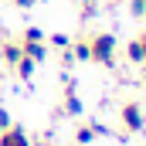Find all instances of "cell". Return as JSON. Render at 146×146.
I'll use <instances>...</instances> for the list:
<instances>
[{"label":"cell","mask_w":146,"mask_h":146,"mask_svg":"<svg viewBox=\"0 0 146 146\" xmlns=\"http://www.w3.org/2000/svg\"><path fill=\"white\" fill-rule=\"evenodd\" d=\"M14 72L21 75V78H34V72H37V61H34V58H27V54H24V58H21V61L14 65Z\"/></svg>","instance_id":"ba28073f"},{"label":"cell","mask_w":146,"mask_h":146,"mask_svg":"<svg viewBox=\"0 0 146 146\" xmlns=\"http://www.w3.org/2000/svg\"><path fill=\"white\" fill-rule=\"evenodd\" d=\"M126 58H129L133 65H143V48H139V41H136V37L126 44Z\"/></svg>","instance_id":"8fae6325"},{"label":"cell","mask_w":146,"mask_h":146,"mask_svg":"<svg viewBox=\"0 0 146 146\" xmlns=\"http://www.w3.org/2000/svg\"><path fill=\"white\" fill-rule=\"evenodd\" d=\"M115 3H119V0H115Z\"/></svg>","instance_id":"d6986e66"},{"label":"cell","mask_w":146,"mask_h":146,"mask_svg":"<svg viewBox=\"0 0 146 146\" xmlns=\"http://www.w3.org/2000/svg\"><path fill=\"white\" fill-rule=\"evenodd\" d=\"M44 37H48V34H44L41 27H27V31H24V37H21L24 54H27V58H34L37 65L48 58V44H44Z\"/></svg>","instance_id":"7a4b0ae2"},{"label":"cell","mask_w":146,"mask_h":146,"mask_svg":"<svg viewBox=\"0 0 146 146\" xmlns=\"http://www.w3.org/2000/svg\"><path fill=\"white\" fill-rule=\"evenodd\" d=\"M72 58L75 61H88V34L78 37V41H72Z\"/></svg>","instance_id":"30bf717a"},{"label":"cell","mask_w":146,"mask_h":146,"mask_svg":"<svg viewBox=\"0 0 146 146\" xmlns=\"http://www.w3.org/2000/svg\"><path fill=\"white\" fill-rule=\"evenodd\" d=\"M10 3H14V7H21V10H31V7L41 3V0H10Z\"/></svg>","instance_id":"4fadbf2b"},{"label":"cell","mask_w":146,"mask_h":146,"mask_svg":"<svg viewBox=\"0 0 146 146\" xmlns=\"http://www.w3.org/2000/svg\"><path fill=\"white\" fill-rule=\"evenodd\" d=\"M21 58H24V48H21V41H14V37H3V41H0V61H3L7 68H14Z\"/></svg>","instance_id":"5b68a950"},{"label":"cell","mask_w":146,"mask_h":146,"mask_svg":"<svg viewBox=\"0 0 146 146\" xmlns=\"http://www.w3.org/2000/svg\"><path fill=\"white\" fill-rule=\"evenodd\" d=\"M7 126H10V112H7V109H0V133H3Z\"/></svg>","instance_id":"5bb4252c"},{"label":"cell","mask_w":146,"mask_h":146,"mask_svg":"<svg viewBox=\"0 0 146 146\" xmlns=\"http://www.w3.org/2000/svg\"><path fill=\"white\" fill-rule=\"evenodd\" d=\"M109 129L102 126V122H82L78 126V133H75V146H88V143H95L99 136H106Z\"/></svg>","instance_id":"277c9868"},{"label":"cell","mask_w":146,"mask_h":146,"mask_svg":"<svg viewBox=\"0 0 146 146\" xmlns=\"http://www.w3.org/2000/svg\"><path fill=\"white\" fill-rule=\"evenodd\" d=\"M44 44L54 48V51H68V48H72V37H68V34H48V37H44Z\"/></svg>","instance_id":"9c48e42d"},{"label":"cell","mask_w":146,"mask_h":146,"mask_svg":"<svg viewBox=\"0 0 146 146\" xmlns=\"http://www.w3.org/2000/svg\"><path fill=\"white\" fill-rule=\"evenodd\" d=\"M119 122H122L126 133H143V129H146L143 106H139V102H122V106H119Z\"/></svg>","instance_id":"3957f363"},{"label":"cell","mask_w":146,"mask_h":146,"mask_svg":"<svg viewBox=\"0 0 146 146\" xmlns=\"http://www.w3.org/2000/svg\"><path fill=\"white\" fill-rule=\"evenodd\" d=\"M143 85H146V75H143Z\"/></svg>","instance_id":"e0dca14e"},{"label":"cell","mask_w":146,"mask_h":146,"mask_svg":"<svg viewBox=\"0 0 146 146\" xmlns=\"http://www.w3.org/2000/svg\"><path fill=\"white\" fill-rule=\"evenodd\" d=\"M0 146H31V136L21 129V126H7L0 133Z\"/></svg>","instance_id":"52a82bcc"},{"label":"cell","mask_w":146,"mask_h":146,"mask_svg":"<svg viewBox=\"0 0 146 146\" xmlns=\"http://www.w3.org/2000/svg\"><path fill=\"white\" fill-rule=\"evenodd\" d=\"M61 112H65V115H72V119H78V115H82V99H78V92H75L72 82L65 85V95H61Z\"/></svg>","instance_id":"8992f818"},{"label":"cell","mask_w":146,"mask_h":146,"mask_svg":"<svg viewBox=\"0 0 146 146\" xmlns=\"http://www.w3.org/2000/svg\"><path fill=\"white\" fill-rule=\"evenodd\" d=\"M136 41H139V48H143V65H146V31H143L139 37H136Z\"/></svg>","instance_id":"9a60e30c"},{"label":"cell","mask_w":146,"mask_h":146,"mask_svg":"<svg viewBox=\"0 0 146 146\" xmlns=\"http://www.w3.org/2000/svg\"><path fill=\"white\" fill-rule=\"evenodd\" d=\"M78 3H82V17L78 21H92L99 14V0H78Z\"/></svg>","instance_id":"7c38bea8"},{"label":"cell","mask_w":146,"mask_h":146,"mask_svg":"<svg viewBox=\"0 0 146 146\" xmlns=\"http://www.w3.org/2000/svg\"><path fill=\"white\" fill-rule=\"evenodd\" d=\"M143 17H146V7H143Z\"/></svg>","instance_id":"ac0fdd59"},{"label":"cell","mask_w":146,"mask_h":146,"mask_svg":"<svg viewBox=\"0 0 146 146\" xmlns=\"http://www.w3.org/2000/svg\"><path fill=\"white\" fill-rule=\"evenodd\" d=\"M115 51H119V41L109 31H99V34H88V61L102 65V68H112L115 65Z\"/></svg>","instance_id":"6da1fadb"},{"label":"cell","mask_w":146,"mask_h":146,"mask_svg":"<svg viewBox=\"0 0 146 146\" xmlns=\"http://www.w3.org/2000/svg\"><path fill=\"white\" fill-rule=\"evenodd\" d=\"M31 146H51V139H31Z\"/></svg>","instance_id":"2e32d148"}]
</instances>
